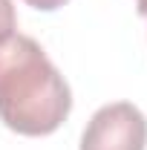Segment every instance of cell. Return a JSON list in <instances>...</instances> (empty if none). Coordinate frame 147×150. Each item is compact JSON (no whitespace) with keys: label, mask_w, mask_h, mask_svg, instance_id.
<instances>
[{"label":"cell","mask_w":147,"mask_h":150,"mask_svg":"<svg viewBox=\"0 0 147 150\" xmlns=\"http://www.w3.org/2000/svg\"><path fill=\"white\" fill-rule=\"evenodd\" d=\"M72 110V93L29 35L0 40V121L20 136H49Z\"/></svg>","instance_id":"6da1fadb"},{"label":"cell","mask_w":147,"mask_h":150,"mask_svg":"<svg viewBox=\"0 0 147 150\" xmlns=\"http://www.w3.org/2000/svg\"><path fill=\"white\" fill-rule=\"evenodd\" d=\"M147 118L130 101H115L95 112L81 136V150H144Z\"/></svg>","instance_id":"7a4b0ae2"},{"label":"cell","mask_w":147,"mask_h":150,"mask_svg":"<svg viewBox=\"0 0 147 150\" xmlns=\"http://www.w3.org/2000/svg\"><path fill=\"white\" fill-rule=\"evenodd\" d=\"M15 26H18V15H15L12 0H0V40L15 35Z\"/></svg>","instance_id":"3957f363"},{"label":"cell","mask_w":147,"mask_h":150,"mask_svg":"<svg viewBox=\"0 0 147 150\" xmlns=\"http://www.w3.org/2000/svg\"><path fill=\"white\" fill-rule=\"evenodd\" d=\"M23 3L32 6V9H37V12H55V9H61L69 0H23Z\"/></svg>","instance_id":"277c9868"},{"label":"cell","mask_w":147,"mask_h":150,"mask_svg":"<svg viewBox=\"0 0 147 150\" xmlns=\"http://www.w3.org/2000/svg\"><path fill=\"white\" fill-rule=\"evenodd\" d=\"M136 6H139V15L147 18V0H136Z\"/></svg>","instance_id":"5b68a950"}]
</instances>
